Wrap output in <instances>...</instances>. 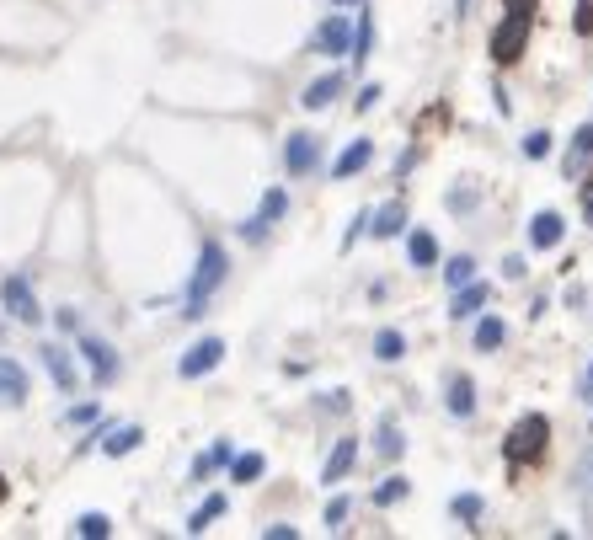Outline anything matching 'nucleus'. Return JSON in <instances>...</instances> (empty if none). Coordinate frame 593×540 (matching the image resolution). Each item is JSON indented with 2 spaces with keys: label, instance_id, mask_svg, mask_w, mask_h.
I'll return each mask as SVG.
<instances>
[{
  "label": "nucleus",
  "instance_id": "39448f33",
  "mask_svg": "<svg viewBox=\"0 0 593 540\" xmlns=\"http://www.w3.org/2000/svg\"><path fill=\"white\" fill-rule=\"evenodd\" d=\"M220 364H225V337H198V343L177 359V375L182 380H204L209 369H220Z\"/></svg>",
  "mask_w": 593,
  "mask_h": 540
},
{
  "label": "nucleus",
  "instance_id": "c9c22d12",
  "mask_svg": "<svg viewBox=\"0 0 593 540\" xmlns=\"http://www.w3.org/2000/svg\"><path fill=\"white\" fill-rule=\"evenodd\" d=\"M369 230V214H353V225H348V236H342V252H353V241Z\"/></svg>",
  "mask_w": 593,
  "mask_h": 540
},
{
  "label": "nucleus",
  "instance_id": "20e7f679",
  "mask_svg": "<svg viewBox=\"0 0 593 540\" xmlns=\"http://www.w3.org/2000/svg\"><path fill=\"white\" fill-rule=\"evenodd\" d=\"M0 311L11 321H22V327H38L43 321V305H38L33 284H27L22 273H6V279H0Z\"/></svg>",
  "mask_w": 593,
  "mask_h": 540
},
{
  "label": "nucleus",
  "instance_id": "72a5a7b5",
  "mask_svg": "<svg viewBox=\"0 0 593 540\" xmlns=\"http://www.w3.org/2000/svg\"><path fill=\"white\" fill-rule=\"evenodd\" d=\"M524 156H529V161H545V156H551V134H545V129L524 134Z\"/></svg>",
  "mask_w": 593,
  "mask_h": 540
},
{
  "label": "nucleus",
  "instance_id": "6e6552de",
  "mask_svg": "<svg viewBox=\"0 0 593 540\" xmlns=\"http://www.w3.org/2000/svg\"><path fill=\"white\" fill-rule=\"evenodd\" d=\"M81 359H86V369H91V385H113L118 380V353H113V343H102V337H81Z\"/></svg>",
  "mask_w": 593,
  "mask_h": 540
},
{
  "label": "nucleus",
  "instance_id": "c756f323",
  "mask_svg": "<svg viewBox=\"0 0 593 540\" xmlns=\"http://www.w3.org/2000/svg\"><path fill=\"white\" fill-rule=\"evenodd\" d=\"M465 279H476V257H465V252H460V257H449V262H444V284H449V289H460Z\"/></svg>",
  "mask_w": 593,
  "mask_h": 540
},
{
  "label": "nucleus",
  "instance_id": "f704fd0d",
  "mask_svg": "<svg viewBox=\"0 0 593 540\" xmlns=\"http://www.w3.org/2000/svg\"><path fill=\"white\" fill-rule=\"evenodd\" d=\"M65 423H97V401H81V407H70Z\"/></svg>",
  "mask_w": 593,
  "mask_h": 540
},
{
  "label": "nucleus",
  "instance_id": "e433bc0d",
  "mask_svg": "<svg viewBox=\"0 0 593 540\" xmlns=\"http://www.w3.org/2000/svg\"><path fill=\"white\" fill-rule=\"evenodd\" d=\"M241 236H246V241H262V236H268V220H262V214H252V220H241Z\"/></svg>",
  "mask_w": 593,
  "mask_h": 540
},
{
  "label": "nucleus",
  "instance_id": "9d476101",
  "mask_svg": "<svg viewBox=\"0 0 593 540\" xmlns=\"http://www.w3.org/2000/svg\"><path fill=\"white\" fill-rule=\"evenodd\" d=\"M43 369H49V380L59 385L65 396H75V385H81V375H75V359H70V348H59V343H43Z\"/></svg>",
  "mask_w": 593,
  "mask_h": 540
},
{
  "label": "nucleus",
  "instance_id": "f257e3e1",
  "mask_svg": "<svg viewBox=\"0 0 593 540\" xmlns=\"http://www.w3.org/2000/svg\"><path fill=\"white\" fill-rule=\"evenodd\" d=\"M225 273H230L225 246H220V241H204V246H198V268H193L187 295H182V316H187V321H198V316L209 311V300H214V289L225 284Z\"/></svg>",
  "mask_w": 593,
  "mask_h": 540
},
{
  "label": "nucleus",
  "instance_id": "2eb2a0df",
  "mask_svg": "<svg viewBox=\"0 0 593 540\" xmlns=\"http://www.w3.org/2000/svg\"><path fill=\"white\" fill-rule=\"evenodd\" d=\"M444 407L455 412V418H471V412H476V380H471V375H449Z\"/></svg>",
  "mask_w": 593,
  "mask_h": 540
},
{
  "label": "nucleus",
  "instance_id": "2f4dec72",
  "mask_svg": "<svg viewBox=\"0 0 593 540\" xmlns=\"http://www.w3.org/2000/svg\"><path fill=\"white\" fill-rule=\"evenodd\" d=\"M449 514L465 519V530H476V519H481V498H476V492H460V498L449 503Z\"/></svg>",
  "mask_w": 593,
  "mask_h": 540
},
{
  "label": "nucleus",
  "instance_id": "f8f14e48",
  "mask_svg": "<svg viewBox=\"0 0 593 540\" xmlns=\"http://www.w3.org/2000/svg\"><path fill=\"white\" fill-rule=\"evenodd\" d=\"M358 466V439H337L332 444V455H326V466H321V482L326 487H337V482H348V471Z\"/></svg>",
  "mask_w": 593,
  "mask_h": 540
},
{
  "label": "nucleus",
  "instance_id": "4be33fe9",
  "mask_svg": "<svg viewBox=\"0 0 593 540\" xmlns=\"http://www.w3.org/2000/svg\"><path fill=\"white\" fill-rule=\"evenodd\" d=\"M348 54H353V65H364V59L374 54V17L364 6H358V33H353V43H348Z\"/></svg>",
  "mask_w": 593,
  "mask_h": 540
},
{
  "label": "nucleus",
  "instance_id": "a19ab883",
  "mask_svg": "<svg viewBox=\"0 0 593 540\" xmlns=\"http://www.w3.org/2000/svg\"><path fill=\"white\" fill-rule=\"evenodd\" d=\"M577 33H593V6H588V0L577 6Z\"/></svg>",
  "mask_w": 593,
  "mask_h": 540
},
{
  "label": "nucleus",
  "instance_id": "de8ad7c7",
  "mask_svg": "<svg viewBox=\"0 0 593 540\" xmlns=\"http://www.w3.org/2000/svg\"><path fill=\"white\" fill-rule=\"evenodd\" d=\"M6 492H11V487H6V476H0V503H6Z\"/></svg>",
  "mask_w": 593,
  "mask_h": 540
},
{
  "label": "nucleus",
  "instance_id": "4468645a",
  "mask_svg": "<svg viewBox=\"0 0 593 540\" xmlns=\"http://www.w3.org/2000/svg\"><path fill=\"white\" fill-rule=\"evenodd\" d=\"M0 401L6 407H22L27 401V369L17 359H6V353H0Z\"/></svg>",
  "mask_w": 593,
  "mask_h": 540
},
{
  "label": "nucleus",
  "instance_id": "7c9ffc66",
  "mask_svg": "<svg viewBox=\"0 0 593 540\" xmlns=\"http://www.w3.org/2000/svg\"><path fill=\"white\" fill-rule=\"evenodd\" d=\"M262 220H268V225H278V220H284V214H289V193L284 188H268V193H262Z\"/></svg>",
  "mask_w": 593,
  "mask_h": 540
},
{
  "label": "nucleus",
  "instance_id": "1a4fd4ad",
  "mask_svg": "<svg viewBox=\"0 0 593 540\" xmlns=\"http://www.w3.org/2000/svg\"><path fill=\"white\" fill-rule=\"evenodd\" d=\"M492 305V284H481V279H465L460 289H455V300H449V316L455 321H471V316H481Z\"/></svg>",
  "mask_w": 593,
  "mask_h": 540
},
{
  "label": "nucleus",
  "instance_id": "6ab92c4d",
  "mask_svg": "<svg viewBox=\"0 0 593 540\" xmlns=\"http://www.w3.org/2000/svg\"><path fill=\"white\" fill-rule=\"evenodd\" d=\"M225 508H230V503H225V492H214V498H204V503L193 508V514H187V535H204L209 524L225 514Z\"/></svg>",
  "mask_w": 593,
  "mask_h": 540
},
{
  "label": "nucleus",
  "instance_id": "9b49d317",
  "mask_svg": "<svg viewBox=\"0 0 593 540\" xmlns=\"http://www.w3.org/2000/svg\"><path fill=\"white\" fill-rule=\"evenodd\" d=\"M529 241H535L540 252H556V246L567 241V220H561L556 209H540L535 220H529Z\"/></svg>",
  "mask_w": 593,
  "mask_h": 540
},
{
  "label": "nucleus",
  "instance_id": "0eeeda50",
  "mask_svg": "<svg viewBox=\"0 0 593 540\" xmlns=\"http://www.w3.org/2000/svg\"><path fill=\"white\" fill-rule=\"evenodd\" d=\"M284 166H289V177H310L321 166V134H289L284 140Z\"/></svg>",
  "mask_w": 593,
  "mask_h": 540
},
{
  "label": "nucleus",
  "instance_id": "ea45409f",
  "mask_svg": "<svg viewBox=\"0 0 593 540\" xmlns=\"http://www.w3.org/2000/svg\"><path fill=\"white\" fill-rule=\"evenodd\" d=\"M262 535H268V540H294L300 530H294V524H268V530H262Z\"/></svg>",
  "mask_w": 593,
  "mask_h": 540
},
{
  "label": "nucleus",
  "instance_id": "7ed1b4c3",
  "mask_svg": "<svg viewBox=\"0 0 593 540\" xmlns=\"http://www.w3.org/2000/svg\"><path fill=\"white\" fill-rule=\"evenodd\" d=\"M545 439H551V423L540 418V412H529V418H519L508 428V439H503V455L519 466V460H540L545 455Z\"/></svg>",
  "mask_w": 593,
  "mask_h": 540
},
{
  "label": "nucleus",
  "instance_id": "b1692460",
  "mask_svg": "<svg viewBox=\"0 0 593 540\" xmlns=\"http://www.w3.org/2000/svg\"><path fill=\"white\" fill-rule=\"evenodd\" d=\"M262 466H268V460H262L257 450H246V455H230V482H257V476H262Z\"/></svg>",
  "mask_w": 593,
  "mask_h": 540
},
{
  "label": "nucleus",
  "instance_id": "473e14b6",
  "mask_svg": "<svg viewBox=\"0 0 593 540\" xmlns=\"http://www.w3.org/2000/svg\"><path fill=\"white\" fill-rule=\"evenodd\" d=\"M348 514H353V498H342V492H337V498L326 503V530H342V524H348Z\"/></svg>",
  "mask_w": 593,
  "mask_h": 540
},
{
  "label": "nucleus",
  "instance_id": "49530a36",
  "mask_svg": "<svg viewBox=\"0 0 593 540\" xmlns=\"http://www.w3.org/2000/svg\"><path fill=\"white\" fill-rule=\"evenodd\" d=\"M583 391H588V396H593V364H588V380H583Z\"/></svg>",
  "mask_w": 593,
  "mask_h": 540
},
{
  "label": "nucleus",
  "instance_id": "09e8293b",
  "mask_svg": "<svg viewBox=\"0 0 593 540\" xmlns=\"http://www.w3.org/2000/svg\"><path fill=\"white\" fill-rule=\"evenodd\" d=\"M337 6H364V0H337Z\"/></svg>",
  "mask_w": 593,
  "mask_h": 540
},
{
  "label": "nucleus",
  "instance_id": "f3484780",
  "mask_svg": "<svg viewBox=\"0 0 593 540\" xmlns=\"http://www.w3.org/2000/svg\"><path fill=\"white\" fill-rule=\"evenodd\" d=\"M337 97H342V75H337V70H332V75H316V81L300 91V102L310 107V113H316V107H332Z\"/></svg>",
  "mask_w": 593,
  "mask_h": 540
},
{
  "label": "nucleus",
  "instance_id": "dca6fc26",
  "mask_svg": "<svg viewBox=\"0 0 593 540\" xmlns=\"http://www.w3.org/2000/svg\"><path fill=\"white\" fill-rule=\"evenodd\" d=\"M369 161H374V145H369V140H353V145L332 161V182H348L353 172H364Z\"/></svg>",
  "mask_w": 593,
  "mask_h": 540
},
{
  "label": "nucleus",
  "instance_id": "a878e982",
  "mask_svg": "<svg viewBox=\"0 0 593 540\" xmlns=\"http://www.w3.org/2000/svg\"><path fill=\"white\" fill-rule=\"evenodd\" d=\"M374 450H380L385 460H401V450H407V439H401V428L390 423V418L380 423V434H374Z\"/></svg>",
  "mask_w": 593,
  "mask_h": 540
},
{
  "label": "nucleus",
  "instance_id": "c03bdc74",
  "mask_svg": "<svg viewBox=\"0 0 593 540\" xmlns=\"http://www.w3.org/2000/svg\"><path fill=\"white\" fill-rule=\"evenodd\" d=\"M583 220L593 225V193H588V204H583Z\"/></svg>",
  "mask_w": 593,
  "mask_h": 540
},
{
  "label": "nucleus",
  "instance_id": "4c0bfd02",
  "mask_svg": "<svg viewBox=\"0 0 593 540\" xmlns=\"http://www.w3.org/2000/svg\"><path fill=\"white\" fill-rule=\"evenodd\" d=\"M54 321H59V332H81V311H70V305H65Z\"/></svg>",
  "mask_w": 593,
  "mask_h": 540
},
{
  "label": "nucleus",
  "instance_id": "423d86ee",
  "mask_svg": "<svg viewBox=\"0 0 593 540\" xmlns=\"http://www.w3.org/2000/svg\"><path fill=\"white\" fill-rule=\"evenodd\" d=\"M348 43H353V22H348V11H332L316 33H310V49L316 54H332V59H348Z\"/></svg>",
  "mask_w": 593,
  "mask_h": 540
},
{
  "label": "nucleus",
  "instance_id": "c85d7f7f",
  "mask_svg": "<svg viewBox=\"0 0 593 540\" xmlns=\"http://www.w3.org/2000/svg\"><path fill=\"white\" fill-rule=\"evenodd\" d=\"M75 535H81V540H107V535H113V519H107V514H81V519H75Z\"/></svg>",
  "mask_w": 593,
  "mask_h": 540
},
{
  "label": "nucleus",
  "instance_id": "79ce46f5",
  "mask_svg": "<svg viewBox=\"0 0 593 540\" xmlns=\"http://www.w3.org/2000/svg\"><path fill=\"white\" fill-rule=\"evenodd\" d=\"M374 102H380V86H374V81H369L364 91H358V107H364V113H369V107H374Z\"/></svg>",
  "mask_w": 593,
  "mask_h": 540
},
{
  "label": "nucleus",
  "instance_id": "412c9836",
  "mask_svg": "<svg viewBox=\"0 0 593 540\" xmlns=\"http://www.w3.org/2000/svg\"><path fill=\"white\" fill-rule=\"evenodd\" d=\"M230 455H236V444H230V439H220L209 455H198V460H193V482H204V476H214L220 466H230Z\"/></svg>",
  "mask_w": 593,
  "mask_h": 540
},
{
  "label": "nucleus",
  "instance_id": "a18cd8bd",
  "mask_svg": "<svg viewBox=\"0 0 593 540\" xmlns=\"http://www.w3.org/2000/svg\"><path fill=\"white\" fill-rule=\"evenodd\" d=\"M465 11H471V0H455V17H465Z\"/></svg>",
  "mask_w": 593,
  "mask_h": 540
},
{
  "label": "nucleus",
  "instance_id": "393cba45",
  "mask_svg": "<svg viewBox=\"0 0 593 540\" xmlns=\"http://www.w3.org/2000/svg\"><path fill=\"white\" fill-rule=\"evenodd\" d=\"M503 337H508V327H503L497 316H481V321H476V348H481V353L503 348Z\"/></svg>",
  "mask_w": 593,
  "mask_h": 540
},
{
  "label": "nucleus",
  "instance_id": "cd10ccee",
  "mask_svg": "<svg viewBox=\"0 0 593 540\" xmlns=\"http://www.w3.org/2000/svg\"><path fill=\"white\" fill-rule=\"evenodd\" d=\"M407 492H412V482L396 471V476H385V482L374 487V503H380V508H390V503H401V498H407Z\"/></svg>",
  "mask_w": 593,
  "mask_h": 540
},
{
  "label": "nucleus",
  "instance_id": "bb28decb",
  "mask_svg": "<svg viewBox=\"0 0 593 540\" xmlns=\"http://www.w3.org/2000/svg\"><path fill=\"white\" fill-rule=\"evenodd\" d=\"M401 353H407V337H401V332H380V337H374V359H380V364H396L401 359Z\"/></svg>",
  "mask_w": 593,
  "mask_h": 540
},
{
  "label": "nucleus",
  "instance_id": "37998d69",
  "mask_svg": "<svg viewBox=\"0 0 593 540\" xmlns=\"http://www.w3.org/2000/svg\"><path fill=\"white\" fill-rule=\"evenodd\" d=\"M503 279H524V257H508L503 262Z\"/></svg>",
  "mask_w": 593,
  "mask_h": 540
},
{
  "label": "nucleus",
  "instance_id": "58836bf2",
  "mask_svg": "<svg viewBox=\"0 0 593 540\" xmlns=\"http://www.w3.org/2000/svg\"><path fill=\"white\" fill-rule=\"evenodd\" d=\"M342 407H348V391H326L321 396V412H342Z\"/></svg>",
  "mask_w": 593,
  "mask_h": 540
},
{
  "label": "nucleus",
  "instance_id": "ddd939ff",
  "mask_svg": "<svg viewBox=\"0 0 593 540\" xmlns=\"http://www.w3.org/2000/svg\"><path fill=\"white\" fill-rule=\"evenodd\" d=\"M139 444H145V428H139V423H123V428H102V455H113V460L134 455Z\"/></svg>",
  "mask_w": 593,
  "mask_h": 540
},
{
  "label": "nucleus",
  "instance_id": "a211bd4d",
  "mask_svg": "<svg viewBox=\"0 0 593 540\" xmlns=\"http://www.w3.org/2000/svg\"><path fill=\"white\" fill-rule=\"evenodd\" d=\"M401 225H407V204H401V198H390L380 214H369V236H374V241H390Z\"/></svg>",
  "mask_w": 593,
  "mask_h": 540
},
{
  "label": "nucleus",
  "instance_id": "aec40b11",
  "mask_svg": "<svg viewBox=\"0 0 593 540\" xmlns=\"http://www.w3.org/2000/svg\"><path fill=\"white\" fill-rule=\"evenodd\" d=\"M407 257H412V268H433V262H439V241H433V230H412V236H407Z\"/></svg>",
  "mask_w": 593,
  "mask_h": 540
},
{
  "label": "nucleus",
  "instance_id": "f03ea898",
  "mask_svg": "<svg viewBox=\"0 0 593 540\" xmlns=\"http://www.w3.org/2000/svg\"><path fill=\"white\" fill-rule=\"evenodd\" d=\"M529 27H535V0H513L508 17L492 27L487 54L497 59V65H519V59H524V43H529Z\"/></svg>",
  "mask_w": 593,
  "mask_h": 540
},
{
  "label": "nucleus",
  "instance_id": "5701e85b",
  "mask_svg": "<svg viewBox=\"0 0 593 540\" xmlns=\"http://www.w3.org/2000/svg\"><path fill=\"white\" fill-rule=\"evenodd\" d=\"M593 156V123H583V129L572 134V150H567V177L583 172V161Z\"/></svg>",
  "mask_w": 593,
  "mask_h": 540
}]
</instances>
